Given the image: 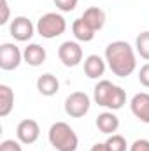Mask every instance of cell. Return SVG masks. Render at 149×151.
I'll return each mask as SVG.
<instances>
[{"mask_svg":"<svg viewBox=\"0 0 149 151\" xmlns=\"http://www.w3.org/2000/svg\"><path fill=\"white\" fill-rule=\"evenodd\" d=\"M105 62L111 72L117 77H128L137 69L135 51L126 40H114L105 47Z\"/></svg>","mask_w":149,"mask_h":151,"instance_id":"1","label":"cell"},{"mask_svg":"<svg viewBox=\"0 0 149 151\" xmlns=\"http://www.w3.org/2000/svg\"><path fill=\"white\" fill-rule=\"evenodd\" d=\"M93 100L98 106L107 107L109 111H117L126 104V93L121 86L107 79H102L93 88Z\"/></svg>","mask_w":149,"mask_h":151,"instance_id":"2","label":"cell"},{"mask_svg":"<svg viewBox=\"0 0 149 151\" xmlns=\"http://www.w3.org/2000/svg\"><path fill=\"white\" fill-rule=\"evenodd\" d=\"M47 139L51 142V146L56 151H75L79 146V139L74 128L65 123V121H56L51 125L49 132H47Z\"/></svg>","mask_w":149,"mask_h":151,"instance_id":"3","label":"cell"},{"mask_svg":"<svg viewBox=\"0 0 149 151\" xmlns=\"http://www.w3.org/2000/svg\"><path fill=\"white\" fill-rule=\"evenodd\" d=\"M37 34L44 39H56L67 30V21L58 12H46L37 21Z\"/></svg>","mask_w":149,"mask_h":151,"instance_id":"4","label":"cell"},{"mask_svg":"<svg viewBox=\"0 0 149 151\" xmlns=\"http://www.w3.org/2000/svg\"><path fill=\"white\" fill-rule=\"evenodd\" d=\"M91 107V100L84 91H74L65 99V113L70 118H82Z\"/></svg>","mask_w":149,"mask_h":151,"instance_id":"5","label":"cell"},{"mask_svg":"<svg viewBox=\"0 0 149 151\" xmlns=\"http://www.w3.org/2000/svg\"><path fill=\"white\" fill-rule=\"evenodd\" d=\"M23 62V53L12 42H4L0 46V69L2 70H14Z\"/></svg>","mask_w":149,"mask_h":151,"instance_id":"6","label":"cell"},{"mask_svg":"<svg viewBox=\"0 0 149 151\" xmlns=\"http://www.w3.org/2000/svg\"><path fill=\"white\" fill-rule=\"evenodd\" d=\"M58 58L65 67H77L82 62V47L75 40H65L58 47Z\"/></svg>","mask_w":149,"mask_h":151,"instance_id":"7","label":"cell"},{"mask_svg":"<svg viewBox=\"0 0 149 151\" xmlns=\"http://www.w3.org/2000/svg\"><path fill=\"white\" fill-rule=\"evenodd\" d=\"M9 34H11V37L14 39V40H18V42H27V40H30V39L34 37L35 27H34V23L27 16H18V18H14L11 21Z\"/></svg>","mask_w":149,"mask_h":151,"instance_id":"8","label":"cell"},{"mask_svg":"<svg viewBox=\"0 0 149 151\" xmlns=\"http://www.w3.org/2000/svg\"><path fill=\"white\" fill-rule=\"evenodd\" d=\"M40 135V127L35 119H21L16 127V137L21 144H34Z\"/></svg>","mask_w":149,"mask_h":151,"instance_id":"9","label":"cell"},{"mask_svg":"<svg viewBox=\"0 0 149 151\" xmlns=\"http://www.w3.org/2000/svg\"><path fill=\"white\" fill-rule=\"evenodd\" d=\"M130 109L137 119L149 125V93H146V91L135 93L130 100Z\"/></svg>","mask_w":149,"mask_h":151,"instance_id":"10","label":"cell"},{"mask_svg":"<svg viewBox=\"0 0 149 151\" xmlns=\"http://www.w3.org/2000/svg\"><path fill=\"white\" fill-rule=\"evenodd\" d=\"M81 18H82L84 23H86L91 30H95V32L102 30V28L105 27V19H107L105 11L100 9V7H95V5H93V7H88V9L82 12Z\"/></svg>","mask_w":149,"mask_h":151,"instance_id":"11","label":"cell"},{"mask_svg":"<svg viewBox=\"0 0 149 151\" xmlns=\"http://www.w3.org/2000/svg\"><path fill=\"white\" fill-rule=\"evenodd\" d=\"M105 67H107V62L102 56H98V55H90L84 60V74L88 76L90 79L102 77L105 74Z\"/></svg>","mask_w":149,"mask_h":151,"instance_id":"12","label":"cell"},{"mask_svg":"<svg viewBox=\"0 0 149 151\" xmlns=\"http://www.w3.org/2000/svg\"><path fill=\"white\" fill-rule=\"evenodd\" d=\"M37 90L44 97H53V95H56L60 91V81H58L56 76L46 72V74L37 77Z\"/></svg>","mask_w":149,"mask_h":151,"instance_id":"13","label":"cell"},{"mask_svg":"<svg viewBox=\"0 0 149 151\" xmlns=\"http://www.w3.org/2000/svg\"><path fill=\"white\" fill-rule=\"evenodd\" d=\"M95 123H97V128L102 134H105V135H112L119 128V118L112 111H105V113L98 114V118H97Z\"/></svg>","mask_w":149,"mask_h":151,"instance_id":"14","label":"cell"},{"mask_svg":"<svg viewBox=\"0 0 149 151\" xmlns=\"http://www.w3.org/2000/svg\"><path fill=\"white\" fill-rule=\"evenodd\" d=\"M23 60L30 65V67H39L46 62V49L40 44H28L23 51Z\"/></svg>","mask_w":149,"mask_h":151,"instance_id":"15","label":"cell"},{"mask_svg":"<svg viewBox=\"0 0 149 151\" xmlns=\"http://www.w3.org/2000/svg\"><path fill=\"white\" fill-rule=\"evenodd\" d=\"M14 107V91L7 84H0V116H9Z\"/></svg>","mask_w":149,"mask_h":151,"instance_id":"16","label":"cell"},{"mask_svg":"<svg viewBox=\"0 0 149 151\" xmlns=\"http://www.w3.org/2000/svg\"><path fill=\"white\" fill-rule=\"evenodd\" d=\"M72 34H74V37L79 40V42H91L93 39H95V30H91L86 23H84V19L82 18H77L74 23H72Z\"/></svg>","mask_w":149,"mask_h":151,"instance_id":"17","label":"cell"},{"mask_svg":"<svg viewBox=\"0 0 149 151\" xmlns=\"http://www.w3.org/2000/svg\"><path fill=\"white\" fill-rule=\"evenodd\" d=\"M135 51L140 55V58L149 62V30L140 32L135 39Z\"/></svg>","mask_w":149,"mask_h":151,"instance_id":"18","label":"cell"},{"mask_svg":"<svg viewBox=\"0 0 149 151\" xmlns=\"http://www.w3.org/2000/svg\"><path fill=\"white\" fill-rule=\"evenodd\" d=\"M105 146L109 151H126L128 150V144H126V139L119 134H112L109 135V139L105 141Z\"/></svg>","mask_w":149,"mask_h":151,"instance_id":"19","label":"cell"},{"mask_svg":"<svg viewBox=\"0 0 149 151\" xmlns=\"http://www.w3.org/2000/svg\"><path fill=\"white\" fill-rule=\"evenodd\" d=\"M0 151H23L21 142L14 141V139H5L0 142Z\"/></svg>","mask_w":149,"mask_h":151,"instance_id":"20","label":"cell"},{"mask_svg":"<svg viewBox=\"0 0 149 151\" xmlns=\"http://www.w3.org/2000/svg\"><path fill=\"white\" fill-rule=\"evenodd\" d=\"M79 0H54V5L62 11V12H70L77 7Z\"/></svg>","mask_w":149,"mask_h":151,"instance_id":"21","label":"cell"},{"mask_svg":"<svg viewBox=\"0 0 149 151\" xmlns=\"http://www.w3.org/2000/svg\"><path fill=\"white\" fill-rule=\"evenodd\" d=\"M139 81H140V84L144 88H149V62L140 67V70H139Z\"/></svg>","mask_w":149,"mask_h":151,"instance_id":"22","label":"cell"},{"mask_svg":"<svg viewBox=\"0 0 149 151\" xmlns=\"http://www.w3.org/2000/svg\"><path fill=\"white\" fill-rule=\"evenodd\" d=\"M0 9H2L0 25H7V23H9V16H11V11H9V2H7V0H0Z\"/></svg>","mask_w":149,"mask_h":151,"instance_id":"23","label":"cell"},{"mask_svg":"<svg viewBox=\"0 0 149 151\" xmlns=\"http://www.w3.org/2000/svg\"><path fill=\"white\" fill-rule=\"evenodd\" d=\"M128 151H149V141L148 139H137L128 148Z\"/></svg>","mask_w":149,"mask_h":151,"instance_id":"24","label":"cell"},{"mask_svg":"<svg viewBox=\"0 0 149 151\" xmlns=\"http://www.w3.org/2000/svg\"><path fill=\"white\" fill-rule=\"evenodd\" d=\"M90 151H109V150H107L105 142H97V144H93V146H91V150H90Z\"/></svg>","mask_w":149,"mask_h":151,"instance_id":"25","label":"cell"}]
</instances>
